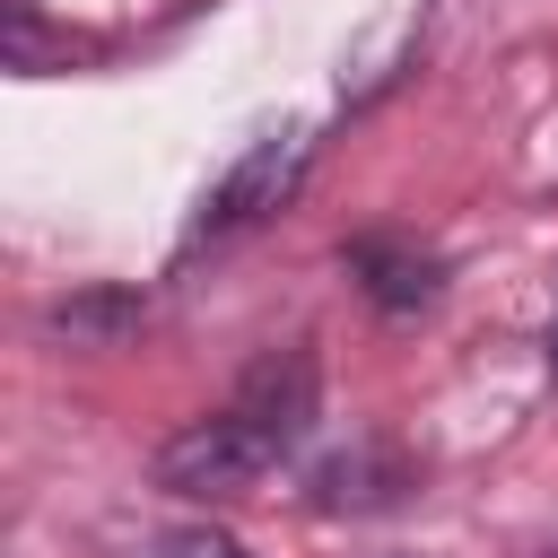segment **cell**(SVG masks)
Segmentation results:
<instances>
[{
  "instance_id": "obj_4",
  "label": "cell",
  "mask_w": 558,
  "mask_h": 558,
  "mask_svg": "<svg viewBox=\"0 0 558 558\" xmlns=\"http://www.w3.org/2000/svg\"><path fill=\"white\" fill-rule=\"evenodd\" d=\"M113 558H253V549L227 541L218 523H174V532H148V541H131V549H113Z\"/></svg>"
},
{
  "instance_id": "obj_1",
  "label": "cell",
  "mask_w": 558,
  "mask_h": 558,
  "mask_svg": "<svg viewBox=\"0 0 558 558\" xmlns=\"http://www.w3.org/2000/svg\"><path fill=\"white\" fill-rule=\"evenodd\" d=\"M314 427V357L305 349H279L262 357L235 401H218L209 418H192L166 453H157V488L174 497H244L279 453H296V436Z\"/></svg>"
},
{
  "instance_id": "obj_2",
  "label": "cell",
  "mask_w": 558,
  "mask_h": 558,
  "mask_svg": "<svg viewBox=\"0 0 558 558\" xmlns=\"http://www.w3.org/2000/svg\"><path fill=\"white\" fill-rule=\"evenodd\" d=\"M305 157H314V140H305V131H270V140H253V148H244V157L218 174V192L201 201V235H227V227L270 218V209L296 192Z\"/></svg>"
},
{
  "instance_id": "obj_5",
  "label": "cell",
  "mask_w": 558,
  "mask_h": 558,
  "mask_svg": "<svg viewBox=\"0 0 558 558\" xmlns=\"http://www.w3.org/2000/svg\"><path fill=\"white\" fill-rule=\"evenodd\" d=\"M549 349H558V331H549Z\"/></svg>"
},
{
  "instance_id": "obj_3",
  "label": "cell",
  "mask_w": 558,
  "mask_h": 558,
  "mask_svg": "<svg viewBox=\"0 0 558 558\" xmlns=\"http://www.w3.org/2000/svg\"><path fill=\"white\" fill-rule=\"evenodd\" d=\"M349 270H357L366 296L392 305V314H410V305L436 296V262H427L418 244H401V235H357V244H349Z\"/></svg>"
},
{
  "instance_id": "obj_6",
  "label": "cell",
  "mask_w": 558,
  "mask_h": 558,
  "mask_svg": "<svg viewBox=\"0 0 558 558\" xmlns=\"http://www.w3.org/2000/svg\"><path fill=\"white\" fill-rule=\"evenodd\" d=\"M549 558H558V549H549Z\"/></svg>"
}]
</instances>
